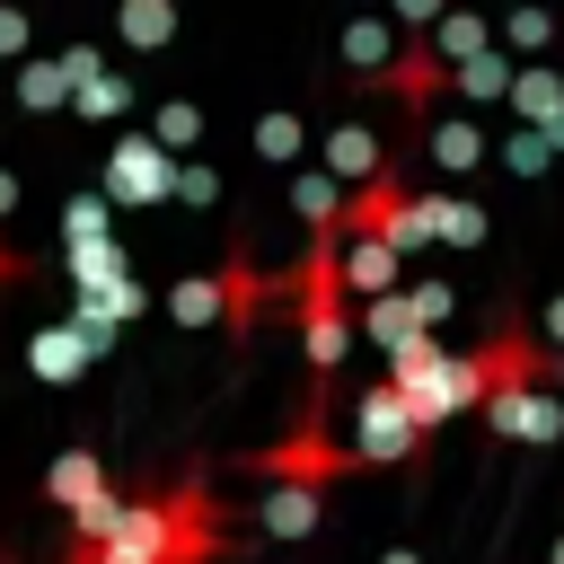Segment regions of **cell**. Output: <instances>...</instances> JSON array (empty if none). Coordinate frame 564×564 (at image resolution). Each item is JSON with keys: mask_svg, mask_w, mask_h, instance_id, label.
<instances>
[{"mask_svg": "<svg viewBox=\"0 0 564 564\" xmlns=\"http://www.w3.org/2000/svg\"><path fill=\"white\" fill-rule=\"evenodd\" d=\"M220 511H212V485L185 467L176 485L159 494H123V520L97 538V546H70V564H212L220 555Z\"/></svg>", "mask_w": 564, "mask_h": 564, "instance_id": "cell-1", "label": "cell"}, {"mask_svg": "<svg viewBox=\"0 0 564 564\" xmlns=\"http://www.w3.org/2000/svg\"><path fill=\"white\" fill-rule=\"evenodd\" d=\"M388 388L414 405L423 432H441V423H458V414L485 405V370H476V352H441V344H414L405 361H388Z\"/></svg>", "mask_w": 564, "mask_h": 564, "instance_id": "cell-2", "label": "cell"}, {"mask_svg": "<svg viewBox=\"0 0 564 564\" xmlns=\"http://www.w3.org/2000/svg\"><path fill=\"white\" fill-rule=\"evenodd\" d=\"M423 423H414V405L379 379V388H361L352 397V467H405V458H423Z\"/></svg>", "mask_w": 564, "mask_h": 564, "instance_id": "cell-3", "label": "cell"}, {"mask_svg": "<svg viewBox=\"0 0 564 564\" xmlns=\"http://www.w3.org/2000/svg\"><path fill=\"white\" fill-rule=\"evenodd\" d=\"M335 238H370V247H388V256L423 247V212H414L405 176L388 167V176H370L361 194H344V220H335Z\"/></svg>", "mask_w": 564, "mask_h": 564, "instance_id": "cell-4", "label": "cell"}, {"mask_svg": "<svg viewBox=\"0 0 564 564\" xmlns=\"http://www.w3.org/2000/svg\"><path fill=\"white\" fill-rule=\"evenodd\" d=\"M176 194V159L150 141V132H123V141H106V203H123V212H150V203H167Z\"/></svg>", "mask_w": 564, "mask_h": 564, "instance_id": "cell-5", "label": "cell"}, {"mask_svg": "<svg viewBox=\"0 0 564 564\" xmlns=\"http://www.w3.org/2000/svg\"><path fill=\"white\" fill-rule=\"evenodd\" d=\"M502 441H529V449H555L564 441V405L546 397V388H529V379H502V388H485V405H476Z\"/></svg>", "mask_w": 564, "mask_h": 564, "instance_id": "cell-6", "label": "cell"}, {"mask_svg": "<svg viewBox=\"0 0 564 564\" xmlns=\"http://www.w3.org/2000/svg\"><path fill=\"white\" fill-rule=\"evenodd\" d=\"M317 529H326V494H317V485H264V494H256V538L308 546Z\"/></svg>", "mask_w": 564, "mask_h": 564, "instance_id": "cell-7", "label": "cell"}, {"mask_svg": "<svg viewBox=\"0 0 564 564\" xmlns=\"http://www.w3.org/2000/svg\"><path fill=\"white\" fill-rule=\"evenodd\" d=\"M326 185H344V194H361L370 176H388V150H379V132L370 123H335L326 132V167H317Z\"/></svg>", "mask_w": 564, "mask_h": 564, "instance_id": "cell-8", "label": "cell"}, {"mask_svg": "<svg viewBox=\"0 0 564 564\" xmlns=\"http://www.w3.org/2000/svg\"><path fill=\"white\" fill-rule=\"evenodd\" d=\"M335 264H344V300H388V291H405V256H388V247H370V238H344L335 247Z\"/></svg>", "mask_w": 564, "mask_h": 564, "instance_id": "cell-9", "label": "cell"}, {"mask_svg": "<svg viewBox=\"0 0 564 564\" xmlns=\"http://www.w3.org/2000/svg\"><path fill=\"white\" fill-rule=\"evenodd\" d=\"M106 485H115V476H106V458H97V449H79V441L44 467V502H53V511H88Z\"/></svg>", "mask_w": 564, "mask_h": 564, "instance_id": "cell-10", "label": "cell"}, {"mask_svg": "<svg viewBox=\"0 0 564 564\" xmlns=\"http://www.w3.org/2000/svg\"><path fill=\"white\" fill-rule=\"evenodd\" d=\"M414 212H423V238H441V247H485V203H467V194H414Z\"/></svg>", "mask_w": 564, "mask_h": 564, "instance_id": "cell-11", "label": "cell"}, {"mask_svg": "<svg viewBox=\"0 0 564 564\" xmlns=\"http://www.w3.org/2000/svg\"><path fill=\"white\" fill-rule=\"evenodd\" d=\"M212 282H220V326H229V335H247V326H256V308H264V273H256V256H247V247H229Z\"/></svg>", "mask_w": 564, "mask_h": 564, "instance_id": "cell-12", "label": "cell"}, {"mask_svg": "<svg viewBox=\"0 0 564 564\" xmlns=\"http://www.w3.org/2000/svg\"><path fill=\"white\" fill-rule=\"evenodd\" d=\"M88 361H97V352L79 344V326H35V335H26V370H35L44 388H70Z\"/></svg>", "mask_w": 564, "mask_h": 564, "instance_id": "cell-13", "label": "cell"}, {"mask_svg": "<svg viewBox=\"0 0 564 564\" xmlns=\"http://www.w3.org/2000/svg\"><path fill=\"white\" fill-rule=\"evenodd\" d=\"M361 335H370V344H379L388 361H405L414 344H441V335H423V326H414V308H405V291H388V300H370V308H361Z\"/></svg>", "mask_w": 564, "mask_h": 564, "instance_id": "cell-14", "label": "cell"}, {"mask_svg": "<svg viewBox=\"0 0 564 564\" xmlns=\"http://www.w3.org/2000/svg\"><path fill=\"white\" fill-rule=\"evenodd\" d=\"M335 53H344V70H352V79H388L397 35H388V18H352V26L335 35Z\"/></svg>", "mask_w": 564, "mask_h": 564, "instance_id": "cell-15", "label": "cell"}, {"mask_svg": "<svg viewBox=\"0 0 564 564\" xmlns=\"http://www.w3.org/2000/svg\"><path fill=\"white\" fill-rule=\"evenodd\" d=\"M379 88H397L405 106H432V97L449 88V70L432 62V44H397V62H388V79H379Z\"/></svg>", "mask_w": 564, "mask_h": 564, "instance_id": "cell-16", "label": "cell"}, {"mask_svg": "<svg viewBox=\"0 0 564 564\" xmlns=\"http://www.w3.org/2000/svg\"><path fill=\"white\" fill-rule=\"evenodd\" d=\"M62 273L79 282V300H97V291L132 282V273H123V247H115V238H97V247H62Z\"/></svg>", "mask_w": 564, "mask_h": 564, "instance_id": "cell-17", "label": "cell"}, {"mask_svg": "<svg viewBox=\"0 0 564 564\" xmlns=\"http://www.w3.org/2000/svg\"><path fill=\"white\" fill-rule=\"evenodd\" d=\"M115 35H123L132 53H159V44H176V9H167V0H123V9H115Z\"/></svg>", "mask_w": 564, "mask_h": 564, "instance_id": "cell-18", "label": "cell"}, {"mask_svg": "<svg viewBox=\"0 0 564 564\" xmlns=\"http://www.w3.org/2000/svg\"><path fill=\"white\" fill-rule=\"evenodd\" d=\"M291 212L308 220V238H326V229L344 220V185H326L317 167H291Z\"/></svg>", "mask_w": 564, "mask_h": 564, "instance_id": "cell-19", "label": "cell"}, {"mask_svg": "<svg viewBox=\"0 0 564 564\" xmlns=\"http://www.w3.org/2000/svg\"><path fill=\"white\" fill-rule=\"evenodd\" d=\"M511 106H520V132H546L564 115V79L555 70H511Z\"/></svg>", "mask_w": 564, "mask_h": 564, "instance_id": "cell-20", "label": "cell"}, {"mask_svg": "<svg viewBox=\"0 0 564 564\" xmlns=\"http://www.w3.org/2000/svg\"><path fill=\"white\" fill-rule=\"evenodd\" d=\"M476 53H494V26H485V18L458 9V18L432 26V62H441V70H458V62H476Z\"/></svg>", "mask_w": 564, "mask_h": 564, "instance_id": "cell-21", "label": "cell"}, {"mask_svg": "<svg viewBox=\"0 0 564 564\" xmlns=\"http://www.w3.org/2000/svg\"><path fill=\"white\" fill-rule=\"evenodd\" d=\"M256 150H264L273 167H291V159L308 150V123H300L291 106H264V115H256Z\"/></svg>", "mask_w": 564, "mask_h": 564, "instance_id": "cell-22", "label": "cell"}, {"mask_svg": "<svg viewBox=\"0 0 564 564\" xmlns=\"http://www.w3.org/2000/svg\"><path fill=\"white\" fill-rule=\"evenodd\" d=\"M97 238H115V203L106 194H70L62 203V247H97Z\"/></svg>", "mask_w": 564, "mask_h": 564, "instance_id": "cell-23", "label": "cell"}, {"mask_svg": "<svg viewBox=\"0 0 564 564\" xmlns=\"http://www.w3.org/2000/svg\"><path fill=\"white\" fill-rule=\"evenodd\" d=\"M18 106H26V115H53V106H70V79H62V62H18Z\"/></svg>", "mask_w": 564, "mask_h": 564, "instance_id": "cell-24", "label": "cell"}, {"mask_svg": "<svg viewBox=\"0 0 564 564\" xmlns=\"http://www.w3.org/2000/svg\"><path fill=\"white\" fill-rule=\"evenodd\" d=\"M150 141H159L167 159H185V150L203 141V106H185V97H167V106L150 115Z\"/></svg>", "mask_w": 564, "mask_h": 564, "instance_id": "cell-25", "label": "cell"}, {"mask_svg": "<svg viewBox=\"0 0 564 564\" xmlns=\"http://www.w3.org/2000/svg\"><path fill=\"white\" fill-rule=\"evenodd\" d=\"M167 317H176V326H220V282H212V273H185V282L167 291Z\"/></svg>", "mask_w": 564, "mask_h": 564, "instance_id": "cell-26", "label": "cell"}, {"mask_svg": "<svg viewBox=\"0 0 564 564\" xmlns=\"http://www.w3.org/2000/svg\"><path fill=\"white\" fill-rule=\"evenodd\" d=\"M449 88H458V97H511V53H476V62H458Z\"/></svg>", "mask_w": 564, "mask_h": 564, "instance_id": "cell-27", "label": "cell"}, {"mask_svg": "<svg viewBox=\"0 0 564 564\" xmlns=\"http://www.w3.org/2000/svg\"><path fill=\"white\" fill-rule=\"evenodd\" d=\"M432 159L458 176V167H476V159H485V132H476L467 115H449V123H432Z\"/></svg>", "mask_w": 564, "mask_h": 564, "instance_id": "cell-28", "label": "cell"}, {"mask_svg": "<svg viewBox=\"0 0 564 564\" xmlns=\"http://www.w3.org/2000/svg\"><path fill=\"white\" fill-rule=\"evenodd\" d=\"M70 106L106 123V115H123V106H132V79H115V70H97V79H79V88H70Z\"/></svg>", "mask_w": 564, "mask_h": 564, "instance_id": "cell-29", "label": "cell"}, {"mask_svg": "<svg viewBox=\"0 0 564 564\" xmlns=\"http://www.w3.org/2000/svg\"><path fill=\"white\" fill-rule=\"evenodd\" d=\"M405 308H414V326H423V335H441L458 300H449V282H414V291H405Z\"/></svg>", "mask_w": 564, "mask_h": 564, "instance_id": "cell-30", "label": "cell"}, {"mask_svg": "<svg viewBox=\"0 0 564 564\" xmlns=\"http://www.w3.org/2000/svg\"><path fill=\"white\" fill-rule=\"evenodd\" d=\"M546 35H555V18H546V9H511V18H502V44H511V53H538Z\"/></svg>", "mask_w": 564, "mask_h": 564, "instance_id": "cell-31", "label": "cell"}, {"mask_svg": "<svg viewBox=\"0 0 564 564\" xmlns=\"http://www.w3.org/2000/svg\"><path fill=\"white\" fill-rule=\"evenodd\" d=\"M502 167H511V176H538V167H555V150H546V132H511V150H502Z\"/></svg>", "mask_w": 564, "mask_h": 564, "instance_id": "cell-32", "label": "cell"}, {"mask_svg": "<svg viewBox=\"0 0 564 564\" xmlns=\"http://www.w3.org/2000/svg\"><path fill=\"white\" fill-rule=\"evenodd\" d=\"M176 203H220V176L203 159H176Z\"/></svg>", "mask_w": 564, "mask_h": 564, "instance_id": "cell-33", "label": "cell"}, {"mask_svg": "<svg viewBox=\"0 0 564 564\" xmlns=\"http://www.w3.org/2000/svg\"><path fill=\"white\" fill-rule=\"evenodd\" d=\"M0 53H26V18L18 9H0Z\"/></svg>", "mask_w": 564, "mask_h": 564, "instance_id": "cell-34", "label": "cell"}, {"mask_svg": "<svg viewBox=\"0 0 564 564\" xmlns=\"http://www.w3.org/2000/svg\"><path fill=\"white\" fill-rule=\"evenodd\" d=\"M538 344H546V352H564V291L546 300V335H538Z\"/></svg>", "mask_w": 564, "mask_h": 564, "instance_id": "cell-35", "label": "cell"}, {"mask_svg": "<svg viewBox=\"0 0 564 564\" xmlns=\"http://www.w3.org/2000/svg\"><path fill=\"white\" fill-rule=\"evenodd\" d=\"M9 212H18V167H0V229H9Z\"/></svg>", "mask_w": 564, "mask_h": 564, "instance_id": "cell-36", "label": "cell"}, {"mask_svg": "<svg viewBox=\"0 0 564 564\" xmlns=\"http://www.w3.org/2000/svg\"><path fill=\"white\" fill-rule=\"evenodd\" d=\"M546 397L564 405V352H546Z\"/></svg>", "mask_w": 564, "mask_h": 564, "instance_id": "cell-37", "label": "cell"}, {"mask_svg": "<svg viewBox=\"0 0 564 564\" xmlns=\"http://www.w3.org/2000/svg\"><path fill=\"white\" fill-rule=\"evenodd\" d=\"M379 564H423V555H414V546H388V555H379Z\"/></svg>", "mask_w": 564, "mask_h": 564, "instance_id": "cell-38", "label": "cell"}, {"mask_svg": "<svg viewBox=\"0 0 564 564\" xmlns=\"http://www.w3.org/2000/svg\"><path fill=\"white\" fill-rule=\"evenodd\" d=\"M546 564H564V529H555V546H546Z\"/></svg>", "mask_w": 564, "mask_h": 564, "instance_id": "cell-39", "label": "cell"}]
</instances>
